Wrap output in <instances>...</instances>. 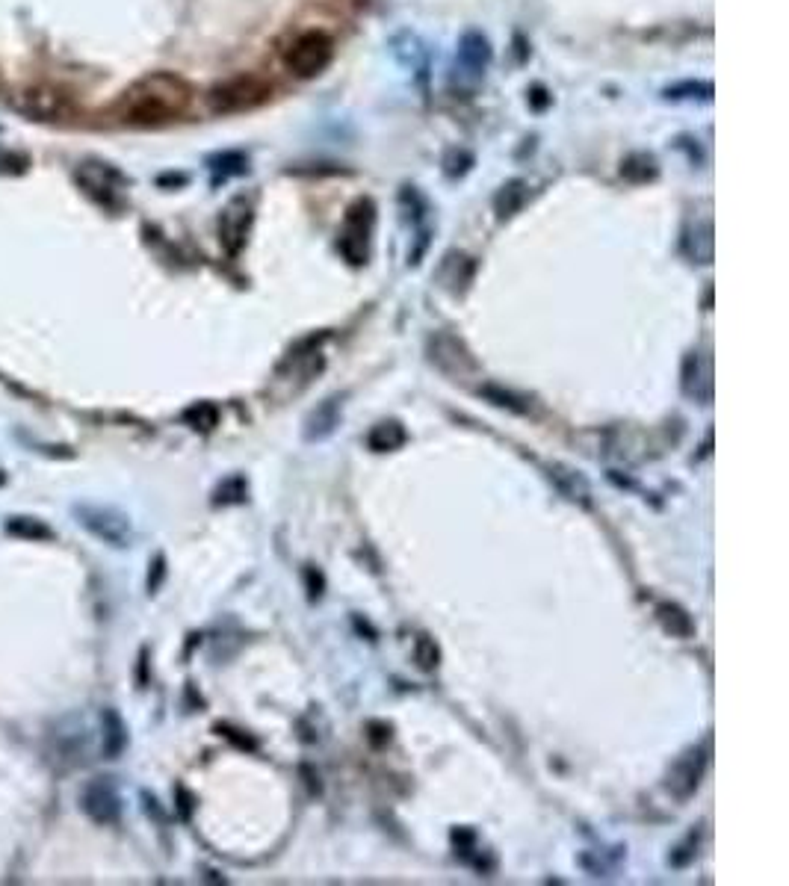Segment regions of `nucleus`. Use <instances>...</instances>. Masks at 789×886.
<instances>
[{"label": "nucleus", "mask_w": 789, "mask_h": 886, "mask_svg": "<svg viewBox=\"0 0 789 886\" xmlns=\"http://www.w3.org/2000/svg\"><path fill=\"white\" fill-rule=\"evenodd\" d=\"M367 443L376 452H391V449H399L405 443V429L396 420H385V423L373 426V432L367 435Z\"/></svg>", "instance_id": "16"}, {"label": "nucleus", "mask_w": 789, "mask_h": 886, "mask_svg": "<svg viewBox=\"0 0 789 886\" xmlns=\"http://www.w3.org/2000/svg\"><path fill=\"white\" fill-rule=\"evenodd\" d=\"M77 181L83 190L101 201H107L110 195L119 192V175L113 169H107L104 163H83V169H77Z\"/></svg>", "instance_id": "11"}, {"label": "nucleus", "mask_w": 789, "mask_h": 886, "mask_svg": "<svg viewBox=\"0 0 789 886\" xmlns=\"http://www.w3.org/2000/svg\"><path fill=\"white\" fill-rule=\"evenodd\" d=\"M187 420H190L196 429L207 432V429H213V426H216V420H219V411H216L213 405L201 402V405H196V408H190V411H187Z\"/></svg>", "instance_id": "22"}, {"label": "nucleus", "mask_w": 789, "mask_h": 886, "mask_svg": "<svg viewBox=\"0 0 789 886\" xmlns=\"http://www.w3.org/2000/svg\"><path fill=\"white\" fill-rule=\"evenodd\" d=\"M246 494H249V485H246V479L234 476V479H228V482H222V485H219V491H216V500H213V503H243V500H246Z\"/></svg>", "instance_id": "21"}, {"label": "nucleus", "mask_w": 789, "mask_h": 886, "mask_svg": "<svg viewBox=\"0 0 789 886\" xmlns=\"http://www.w3.org/2000/svg\"><path fill=\"white\" fill-rule=\"evenodd\" d=\"M193 104V86L169 71H154L139 77L116 101V116L122 125L163 127L178 122Z\"/></svg>", "instance_id": "1"}, {"label": "nucleus", "mask_w": 789, "mask_h": 886, "mask_svg": "<svg viewBox=\"0 0 789 886\" xmlns=\"http://www.w3.org/2000/svg\"><path fill=\"white\" fill-rule=\"evenodd\" d=\"M74 514L92 535H98L101 541H107L113 547H125L131 541V520L116 508L77 506Z\"/></svg>", "instance_id": "4"}, {"label": "nucleus", "mask_w": 789, "mask_h": 886, "mask_svg": "<svg viewBox=\"0 0 789 886\" xmlns=\"http://www.w3.org/2000/svg\"><path fill=\"white\" fill-rule=\"evenodd\" d=\"M414 659H417V665L423 671H435L438 668V659H441V650H438V644L429 635H420L417 644H414Z\"/></svg>", "instance_id": "20"}, {"label": "nucleus", "mask_w": 789, "mask_h": 886, "mask_svg": "<svg viewBox=\"0 0 789 886\" xmlns=\"http://www.w3.org/2000/svg\"><path fill=\"white\" fill-rule=\"evenodd\" d=\"M6 529L9 535H18V538H51V529L36 517H12Z\"/></svg>", "instance_id": "19"}, {"label": "nucleus", "mask_w": 789, "mask_h": 886, "mask_svg": "<svg viewBox=\"0 0 789 886\" xmlns=\"http://www.w3.org/2000/svg\"><path fill=\"white\" fill-rule=\"evenodd\" d=\"M526 198V187L521 181H512V184H506L500 195H497V213H500V219H506V216H512L521 204H524Z\"/></svg>", "instance_id": "18"}, {"label": "nucleus", "mask_w": 789, "mask_h": 886, "mask_svg": "<svg viewBox=\"0 0 789 886\" xmlns=\"http://www.w3.org/2000/svg\"><path fill=\"white\" fill-rule=\"evenodd\" d=\"M249 222H252V207L246 198H234L222 219H219V240L228 252H240L243 240H246V231H249Z\"/></svg>", "instance_id": "8"}, {"label": "nucleus", "mask_w": 789, "mask_h": 886, "mask_svg": "<svg viewBox=\"0 0 789 886\" xmlns=\"http://www.w3.org/2000/svg\"><path fill=\"white\" fill-rule=\"evenodd\" d=\"M370 231H373V204L370 201H358L349 216H346V228L340 234V252L346 254L352 263H364L367 260V243H370Z\"/></svg>", "instance_id": "5"}, {"label": "nucleus", "mask_w": 789, "mask_h": 886, "mask_svg": "<svg viewBox=\"0 0 789 886\" xmlns=\"http://www.w3.org/2000/svg\"><path fill=\"white\" fill-rule=\"evenodd\" d=\"M269 95H272V86L258 74H240L213 86L207 95V104L216 116H234V113L258 110L269 101Z\"/></svg>", "instance_id": "2"}, {"label": "nucleus", "mask_w": 789, "mask_h": 886, "mask_svg": "<svg viewBox=\"0 0 789 886\" xmlns=\"http://www.w3.org/2000/svg\"><path fill=\"white\" fill-rule=\"evenodd\" d=\"M704 765H707V748L686 751L680 760L671 765V771H668V783H665L668 792L674 798H680V801L692 798L695 789H698V783H701V777H704Z\"/></svg>", "instance_id": "6"}, {"label": "nucleus", "mask_w": 789, "mask_h": 886, "mask_svg": "<svg viewBox=\"0 0 789 886\" xmlns=\"http://www.w3.org/2000/svg\"><path fill=\"white\" fill-rule=\"evenodd\" d=\"M695 848H698V833H689V839H686L680 848H674V854H671V866H686V863L698 854Z\"/></svg>", "instance_id": "23"}, {"label": "nucleus", "mask_w": 789, "mask_h": 886, "mask_svg": "<svg viewBox=\"0 0 789 886\" xmlns=\"http://www.w3.org/2000/svg\"><path fill=\"white\" fill-rule=\"evenodd\" d=\"M479 393H482L488 402H494V405H500V408H509V411H515V414H526V411H529L526 399L515 396L512 390H503V387H497V384H482V387H479Z\"/></svg>", "instance_id": "17"}, {"label": "nucleus", "mask_w": 789, "mask_h": 886, "mask_svg": "<svg viewBox=\"0 0 789 886\" xmlns=\"http://www.w3.org/2000/svg\"><path fill=\"white\" fill-rule=\"evenodd\" d=\"M550 479L556 482V488L571 500V503H580V506H589L592 503V485L586 482L583 473L565 467V464H553L550 467Z\"/></svg>", "instance_id": "12"}, {"label": "nucleus", "mask_w": 789, "mask_h": 886, "mask_svg": "<svg viewBox=\"0 0 789 886\" xmlns=\"http://www.w3.org/2000/svg\"><path fill=\"white\" fill-rule=\"evenodd\" d=\"M491 60V51H488V42L482 39V36H476V33H467L464 39H461V48H459V63L464 68H470L473 74H479L485 65Z\"/></svg>", "instance_id": "14"}, {"label": "nucleus", "mask_w": 789, "mask_h": 886, "mask_svg": "<svg viewBox=\"0 0 789 886\" xmlns=\"http://www.w3.org/2000/svg\"><path fill=\"white\" fill-rule=\"evenodd\" d=\"M160 576H163V559H154V576H148V588L151 591L160 585Z\"/></svg>", "instance_id": "25"}, {"label": "nucleus", "mask_w": 789, "mask_h": 886, "mask_svg": "<svg viewBox=\"0 0 789 886\" xmlns=\"http://www.w3.org/2000/svg\"><path fill=\"white\" fill-rule=\"evenodd\" d=\"M101 721H104V754L113 760V757H119V754L125 751V745H128V733H125L122 718H119L113 709H104Z\"/></svg>", "instance_id": "15"}, {"label": "nucleus", "mask_w": 789, "mask_h": 886, "mask_svg": "<svg viewBox=\"0 0 789 886\" xmlns=\"http://www.w3.org/2000/svg\"><path fill=\"white\" fill-rule=\"evenodd\" d=\"M331 54H334V45L329 36L320 30H311L290 42V48L284 51V65L296 77H317L331 63Z\"/></svg>", "instance_id": "3"}, {"label": "nucleus", "mask_w": 789, "mask_h": 886, "mask_svg": "<svg viewBox=\"0 0 789 886\" xmlns=\"http://www.w3.org/2000/svg\"><path fill=\"white\" fill-rule=\"evenodd\" d=\"M657 618L659 624H662V630L677 635V638H689V635L695 633V621H692L689 612H686L683 606H677V603H659Z\"/></svg>", "instance_id": "13"}, {"label": "nucleus", "mask_w": 789, "mask_h": 886, "mask_svg": "<svg viewBox=\"0 0 789 886\" xmlns=\"http://www.w3.org/2000/svg\"><path fill=\"white\" fill-rule=\"evenodd\" d=\"M710 361L701 352H689L683 361V393L692 396L695 402H710L713 399V379H710Z\"/></svg>", "instance_id": "9"}, {"label": "nucleus", "mask_w": 789, "mask_h": 886, "mask_svg": "<svg viewBox=\"0 0 789 886\" xmlns=\"http://www.w3.org/2000/svg\"><path fill=\"white\" fill-rule=\"evenodd\" d=\"M340 408H343V399L340 396H329L323 399L305 420V438L308 441H326L331 432L340 426Z\"/></svg>", "instance_id": "10"}, {"label": "nucleus", "mask_w": 789, "mask_h": 886, "mask_svg": "<svg viewBox=\"0 0 789 886\" xmlns=\"http://www.w3.org/2000/svg\"><path fill=\"white\" fill-rule=\"evenodd\" d=\"M27 166L24 157L18 154H9V151H0V172H21Z\"/></svg>", "instance_id": "24"}, {"label": "nucleus", "mask_w": 789, "mask_h": 886, "mask_svg": "<svg viewBox=\"0 0 789 886\" xmlns=\"http://www.w3.org/2000/svg\"><path fill=\"white\" fill-rule=\"evenodd\" d=\"M80 804H83L86 816L98 824H113L119 822V816H122V801H119V795H116V789H113L110 780L89 783L86 792H83V798H80Z\"/></svg>", "instance_id": "7"}]
</instances>
